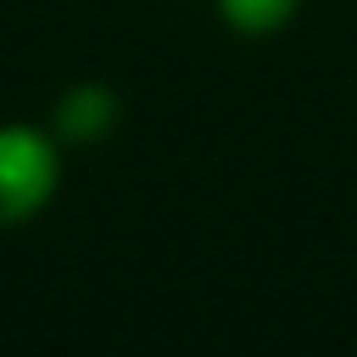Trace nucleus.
Wrapping results in <instances>:
<instances>
[{
    "label": "nucleus",
    "mask_w": 357,
    "mask_h": 357,
    "mask_svg": "<svg viewBox=\"0 0 357 357\" xmlns=\"http://www.w3.org/2000/svg\"><path fill=\"white\" fill-rule=\"evenodd\" d=\"M298 6L303 0H215L220 20L235 35H274L298 15Z\"/></svg>",
    "instance_id": "3"
},
{
    "label": "nucleus",
    "mask_w": 357,
    "mask_h": 357,
    "mask_svg": "<svg viewBox=\"0 0 357 357\" xmlns=\"http://www.w3.org/2000/svg\"><path fill=\"white\" fill-rule=\"evenodd\" d=\"M118 123V98L108 84H74L54 108V132L69 142H98Z\"/></svg>",
    "instance_id": "2"
},
{
    "label": "nucleus",
    "mask_w": 357,
    "mask_h": 357,
    "mask_svg": "<svg viewBox=\"0 0 357 357\" xmlns=\"http://www.w3.org/2000/svg\"><path fill=\"white\" fill-rule=\"evenodd\" d=\"M59 191V142L35 123H0V225L35 220Z\"/></svg>",
    "instance_id": "1"
}]
</instances>
